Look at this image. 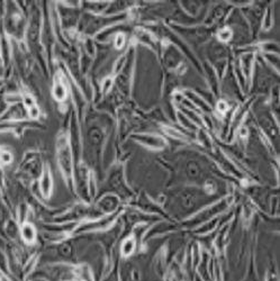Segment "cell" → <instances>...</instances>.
<instances>
[{"label": "cell", "instance_id": "1", "mask_svg": "<svg viewBox=\"0 0 280 281\" xmlns=\"http://www.w3.org/2000/svg\"><path fill=\"white\" fill-rule=\"evenodd\" d=\"M205 197L201 190L186 188L180 190L170 199V210L177 215H187L197 206L203 204Z\"/></svg>", "mask_w": 280, "mask_h": 281}, {"label": "cell", "instance_id": "2", "mask_svg": "<svg viewBox=\"0 0 280 281\" xmlns=\"http://www.w3.org/2000/svg\"><path fill=\"white\" fill-rule=\"evenodd\" d=\"M56 150H58V159L60 167L67 176H70L72 172V150L68 142V138L60 136L56 142Z\"/></svg>", "mask_w": 280, "mask_h": 281}, {"label": "cell", "instance_id": "3", "mask_svg": "<svg viewBox=\"0 0 280 281\" xmlns=\"http://www.w3.org/2000/svg\"><path fill=\"white\" fill-rule=\"evenodd\" d=\"M182 174L190 182L202 183L204 179L206 178V172L204 170V167L197 160H187L185 166L182 168Z\"/></svg>", "mask_w": 280, "mask_h": 281}, {"label": "cell", "instance_id": "4", "mask_svg": "<svg viewBox=\"0 0 280 281\" xmlns=\"http://www.w3.org/2000/svg\"><path fill=\"white\" fill-rule=\"evenodd\" d=\"M85 137H87V144H85V146H87V149H90L94 152L101 146L102 140H104V133H102L99 126L94 125L88 129L87 136Z\"/></svg>", "mask_w": 280, "mask_h": 281}, {"label": "cell", "instance_id": "5", "mask_svg": "<svg viewBox=\"0 0 280 281\" xmlns=\"http://www.w3.org/2000/svg\"><path fill=\"white\" fill-rule=\"evenodd\" d=\"M135 138L142 144H144L152 149H162L165 146L164 139L159 136H154V135H135Z\"/></svg>", "mask_w": 280, "mask_h": 281}, {"label": "cell", "instance_id": "6", "mask_svg": "<svg viewBox=\"0 0 280 281\" xmlns=\"http://www.w3.org/2000/svg\"><path fill=\"white\" fill-rule=\"evenodd\" d=\"M26 115V112L24 110V107L16 104L14 106L10 107V109L6 110L5 115H4V120H21L24 118Z\"/></svg>", "mask_w": 280, "mask_h": 281}, {"label": "cell", "instance_id": "7", "mask_svg": "<svg viewBox=\"0 0 280 281\" xmlns=\"http://www.w3.org/2000/svg\"><path fill=\"white\" fill-rule=\"evenodd\" d=\"M78 19V15L74 13V10L72 9H66L63 11V16H62V25L67 28H70L76 24V21Z\"/></svg>", "mask_w": 280, "mask_h": 281}, {"label": "cell", "instance_id": "8", "mask_svg": "<svg viewBox=\"0 0 280 281\" xmlns=\"http://www.w3.org/2000/svg\"><path fill=\"white\" fill-rule=\"evenodd\" d=\"M185 95L188 99H190L192 103L195 104L197 107H199L202 110L210 111V107L207 105L206 101H204L201 97H198L196 93H193L192 91H185Z\"/></svg>", "mask_w": 280, "mask_h": 281}, {"label": "cell", "instance_id": "9", "mask_svg": "<svg viewBox=\"0 0 280 281\" xmlns=\"http://www.w3.org/2000/svg\"><path fill=\"white\" fill-rule=\"evenodd\" d=\"M67 89L62 82H56L53 87V97L58 101H63L67 97Z\"/></svg>", "mask_w": 280, "mask_h": 281}, {"label": "cell", "instance_id": "10", "mask_svg": "<svg viewBox=\"0 0 280 281\" xmlns=\"http://www.w3.org/2000/svg\"><path fill=\"white\" fill-rule=\"evenodd\" d=\"M21 235L28 243H32V242L35 241V229H34L33 225L25 224L21 228Z\"/></svg>", "mask_w": 280, "mask_h": 281}, {"label": "cell", "instance_id": "11", "mask_svg": "<svg viewBox=\"0 0 280 281\" xmlns=\"http://www.w3.org/2000/svg\"><path fill=\"white\" fill-rule=\"evenodd\" d=\"M253 64V55L252 54H245L242 58V71L245 73V76L250 77L251 71H252Z\"/></svg>", "mask_w": 280, "mask_h": 281}, {"label": "cell", "instance_id": "12", "mask_svg": "<svg viewBox=\"0 0 280 281\" xmlns=\"http://www.w3.org/2000/svg\"><path fill=\"white\" fill-rule=\"evenodd\" d=\"M41 187H42L43 194L45 196H49L50 193H51V187H52V182H51V176H50L49 170L44 171V176H43V179H42Z\"/></svg>", "mask_w": 280, "mask_h": 281}, {"label": "cell", "instance_id": "13", "mask_svg": "<svg viewBox=\"0 0 280 281\" xmlns=\"http://www.w3.org/2000/svg\"><path fill=\"white\" fill-rule=\"evenodd\" d=\"M217 36H219V38L221 39V41L223 42H227L230 41V39L232 38L233 36V32L230 30V28H222V30H220L219 34H217Z\"/></svg>", "mask_w": 280, "mask_h": 281}, {"label": "cell", "instance_id": "14", "mask_svg": "<svg viewBox=\"0 0 280 281\" xmlns=\"http://www.w3.org/2000/svg\"><path fill=\"white\" fill-rule=\"evenodd\" d=\"M134 241L132 239H128L124 242V244L122 246V251L125 255H130L131 253L134 250Z\"/></svg>", "mask_w": 280, "mask_h": 281}, {"label": "cell", "instance_id": "15", "mask_svg": "<svg viewBox=\"0 0 280 281\" xmlns=\"http://www.w3.org/2000/svg\"><path fill=\"white\" fill-rule=\"evenodd\" d=\"M264 19H265V21H264V25H262V26H264L265 31H268L272 25V11L270 9L267 10Z\"/></svg>", "mask_w": 280, "mask_h": 281}, {"label": "cell", "instance_id": "16", "mask_svg": "<svg viewBox=\"0 0 280 281\" xmlns=\"http://www.w3.org/2000/svg\"><path fill=\"white\" fill-rule=\"evenodd\" d=\"M207 77L209 79V82L211 84V87H213V89L217 91V80H216L215 71L213 69H208L207 70Z\"/></svg>", "mask_w": 280, "mask_h": 281}, {"label": "cell", "instance_id": "17", "mask_svg": "<svg viewBox=\"0 0 280 281\" xmlns=\"http://www.w3.org/2000/svg\"><path fill=\"white\" fill-rule=\"evenodd\" d=\"M27 114H28V117H30L31 120H36V118L39 116V109H38V107L35 105V106L31 107V108H28Z\"/></svg>", "mask_w": 280, "mask_h": 281}, {"label": "cell", "instance_id": "18", "mask_svg": "<svg viewBox=\"0 0 280 281\" xmlns=\"http://www.w3.org/2000/svg\"><path fill=\"white\" fill-rule=\"evenodd\" d=\"M23 101H24V105L25 107H27V108H31V107L35 106V104H34V99L31 97V96H25V97L23 98Z\"/></svg>", "mask_w": 280, "mask_h": 281}, {"label": "cell", "instance_id": "19", "mask_svg": "<svg viewBox=\"0 0 280 281\" xmlns=\"http://www.w3.org/2000/svg\"><path fill=\"white\" fill-rule=\"evenodd\" d=\"M179 116V121L182 123V124H184V125L185 126H187V127H190L191 129H193V128H195V127H193V125H192V124L190 123V121L189 120H187V117L186 116H184V115H181V114H179L178 115Z\"/></svg>", "mask_w": 280, "mask_h": 281}, {"label": "cell", "instance_id": "20", "mask_svg": "<svg viewBox=\"0 0 280 281\" xmlns=\"http://www.w3.org/2000/svg\"><path fill=\"white\" fill-rule=\"evenodd\" d=\"M85 49H87V51H88V53H89V54H91V55H94V54H95L94 44H93V42L90 41V39H87V42H85Z\"/></svg>", "mask_w": 280, "mask_h": 281}, {"label": "cell", "instance_id": "21", "mask_svg": "<svg viewBox=\"0 0 280 281\" xmlns=\"http://www.w3.org/2000/svg\"><path fill=\"white\" fill-rule=\"evenodd\" d=\"M112 84H113L112 79H106V80L104 81V83H102V90H104V92H107L108 90L111 89Z\"/></svg>", "mask_w": 280, "mask_h": 281}, {"label": "cell", "instance_id": "22", "mask_svg": "<svg viewBox=\"0 0 280 281\" xmlns=\"http://www.w3.org/2000/svg\"><path fill=\"white\" fill-rule=\"evenodd\" d=\"M264 50L268 51V52H270V51H275V52H278V49H277V44H273V43H268V44H265L264 45Z\"/></svg>", "mask_w": 280, "mask_h": 281}, {"label": "cell", "instance_id": "23", "mask_svg": "<svg viewBox=\"0 0 280 281\" xmlns=\"http://www.w3.org/2000/svg\"><path fill=\"white\" fill-rule=\"evenodd\" d=\"M124 42H125L124 35H122V34H121V35H118V36L116 37V48H117V49H121V48L123 46Z\"/></svg>", "mask_w": 280, "mask_h": 281}, {"label": "cell", "instance_id": "24", "mask_svg": "<svg viewBox=\"0 0 280 281\" xmlns=\"http://www.w3.org/2000/svg\"><path fill=\"white\" fill-rule=\"evenodd\" d=\"M217 109H219L221 112H225L227 110V104L225 101H220V103L217 104Z\"/></svg>", "mask_w": 280, "mask_h": 281}, {"label": "cell", "instance_id": "25", "mask_svg": "<svg viewBox=\"0 0 280 281\" xmlns=\"http://www.w3.org/2000/svg\"><path fill=\"white\" fill-rule=\"evenodd\" d=\"M6 109V101L3 97H0V115L3 114Z\"/></svg>", "mask_w": 280, "mask_h": 281}]
</instances>
